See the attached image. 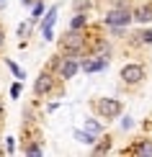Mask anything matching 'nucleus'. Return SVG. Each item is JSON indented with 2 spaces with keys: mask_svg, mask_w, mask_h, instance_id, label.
Returning <instances> with one entry per match:
<instances>
[{
  "mask_svg": "<svg viewBox=\"0 0 152 157\" xmlns=\"http://www.w3.org/2000/svg\"><path fill=\"white\" fill-rule=\"evenodd\" d=\"M85 36L83 31L77 29H67L64 31V36L59 39V47H62V57H72V59H77V57L85 52Z\"/></svg>",
  "mask_w": 152,
  "mask_h": 157,
  "instance_id": "f257e3e1",
  "label": "nucleus"
},
{
  "mask_svg": "<svg viewBox=\"0 0 152 157\" xmlns=\"http://www.w3.org/2000/svg\"><path fill=\"white\" fill-rule=\"evenodd\" d=\"M93 108L95 113L101 116V119H116V116H121V101H116V98H95L93 101Z\"/></svg>",
  "mask_w": 152,
  "mask_h": 157,
  "instance_id": "f03ea898",
  "label": "nucleus"
},
{
  "mask_svg": "<svg viewBox=\"0 0 152 157\" xmlns=\"http://www.w3.org/2000/svg\"><path fill=\"white\" fill-rule=\"evenodd\" d=\"M52 67L57 70V77L59 80H72V77L77 75V70H80V64L77 59H72V57H54V62H52Z\"/></svg>",
  "mask_w": 152,
  "mask_h": 157,
  "instance_id": "7ed1b4c3",
  "label": "nucleus"
},
{
  "mask_svg": "<svg viewBox=\"0 0 152 157\" xmlns=\"http://www.w3.org/2000/svg\"><path fill=\"white\" fill-rule=\"evenodd\" d=\"M103 21H106V26H127V23L134 21V13L129 8H111Z\"/></svg>",
  "mask_w": 152,
  "mask_h": 157,
  "instance_id": "20e7f679",
  "label": "nucleus"
},
{
  "mask_svg": "<svg viewBox=\"0 0 152 157\" xmlns=\"http://www.w3.org/2000/svg\"><path fill=\"white\" fill-rule=\"evenodd\" d=\"M144 67L142 64H124L121 67V80L127 82V85H139L142 80H144Z\"/></svg>",
  "mask_w": 152,
  "mask_h": 157,
  "instance_id": "39448f33",
  "label": "nucleus"
},
{
  "mask_svg": "<svg viewBox=\"0 0 152 157\" xmlns=\"http://www.w3.org/2000/svg\"><path fill=\"white\" fill-rule=\"evenodd\" d=\"M52 90H54V75H52V70H44L34 82V93L41 98V95H49Z\"/></svg>",
  "mask_w": 152,
  "mask_h": 157,
  "instance_id": "423d86ee",
  "label": "nucleus"
},
{
  "mask_svg": "<svg viewBox=\"0 0 152 157\" xmlns=\"http://www.w3.org/2000/svg\"><path fill=\"white\" fill-rule=\"evenodd\" d=\"M57 13H59V5H52L49 13L41 18V34H44V39H47V41H52V39H54L52 26H54V21H57Z\"/></svg>",
  "mask_w": 152,
  "mask_h": 157,
  "instance_id": "0eeeda50",
  "label": "nucleus"
},
{
  "mask_svg": "<svg viewBox=\"0 0 152 157\" xmlns=\"http://www.w3.org/2000/svg\"><path fill=\"white\" fill-rule=\"evenodd\" d=\"M106 67H108V59H103V57H93V54H90L88 57V59H83L80 62V70H83V72H101V70H106Z\"/></svg>",
  "mask_w": 152,
  "mask_h": 157,
  "instance_id": "6e6552de",
  "label": "nucleus"
},
{
  "mask_svg": "<svg viewBox=\"0 0 152 157\" xmlns=\"http://www.w3.org/2000/svg\"><path fill=\"white\" fill-rule=\"evenodd\" d=\"M134 21L137 23H150L152 21V3H142L139 8L134 10Z\"/></svg>",
  "mask_w": 152,
  "mask_h": 157,
  "instance_id": "1a4fd4ad",
  "label": "nucleus"
},
{
  "mask_svg": "<svg viewBox=\"0 0 152 157\" xmlns=\"http://www.w3.org/2000/svg\"><path fill=\"white\" fill-rule=\"evenodd\" d=\"M127 152H131V155H152V139H142V142H137V144H131Z\"/></svg>",
  "mask_w": 152,
  "mask_h": 157,
  "instance_id": "9d476101",
  "label": "nucleus"
},
{
  "mask_svg": "<svg viewBox=\"0 0 152 157\" xmlns=\"http://www.w3.org/2000/svg\"><path fill=\"white\" fill-rule=\"evenodd\" d=\"M85 26H88V16H85V13H75V18L70 21L67 29H77V31H83Z\"/></svg>",
  "mask_w": 152,
  "mask_h": 157,
  "instance_id": "9b49d317",
  "label": "nucleus"
},
{
  "mask_svg": "<svg viewBox=\"0 0 152 157\" xmlns=\"http://www.w3.org/2000/svg\"><path fill=\"white\" fill-rule=\"evenodd\" d=\"M75 139H77V142H83V144H90V147L95 144V134H90V132H80V129L75 132Z\"/></svg>",
  "mask_w": 152,
  "mask_h": 157,
  "instance_id": "f8f14e48",
  "label": "nucleus"
},
{
  "mask_svg": "<svg viewBox=\"0 0 152 157\" xmlns=\"http://www.w3.org/2000/svg\"><path fill=\"white\" fill-rule=\"evenodd\" d=\"M108 149H111V136H103V142H98V144H93V152H98V155L108 152Z\"/></svg>",
  "mask_w": 152,
  "mask_h": 157,
  "instance_id": "ddd939ff",
  "label": "nucleus"
},
{
  "mask_svg": "<svg viewBox=\"0 0 152 157\" xmlns=\"http://www.w3.org/2000/svg\"><path fill=\"white\" fill-rule=\"evenodd\" d=\"M23 152L26 155H44V147L39 144V142H29V144L23 147Z\"/></svg>",
  "mask_w": 152,
  "mask_h": 157,
  "instance_id": "4468645a",
  "label": "nucleus"
},
{
  "mask_svg": "<svg viewBox=\"0 0 152 157\" xmlns=\"http://www.w3.org/2000/svg\"><path fill=\"white\" fill-rule=\"evenodd\" d=\"M85 132H90V134H101L103 132V126H101V124H98V121H93V119H88V121H85Z\"/></svg>",
  "mask_w": 152,
  "mask_h": 157,
  "instance_id": "2eb2a0df",
  "label": "nucleus"
},
{
  "mask_svg": "<svg viewBox=\"0 0 152 157\" xmlns=\"http://www.w3.org/2000/svg\"><path fill=\"white\" fill-rule=\"evenodd\" d=\"M41 16H44V3H36L34 8H31V23H36Z\"/></svg>",
  "mask_w": 152,
  "mask_h": 157,
  "instance_id": "dca6fc26",
  "label": "nucleus"
},
{
  "mask_svg": "<svg viewBox=\"0 0 152 157\" xmlns=\"http://www.w3.org/2000/svg\"><path fill=\"white\" fill-rule=\"evenodd\" d=\"M72 8L77 13H85V10H90V0H72Z\"/></svg>",
  "mask_w": 152,
  "mask_h": 157,
  "instance_id": "f3484780",
  "label": "nucleus"
},
{
  "mask_svg": "<svg viewBox=\"0 0 152 157\" xmlns=\"http://www.w3.org/2000/svg\"><path fill=\"white\" fill-rule=\"evenodd\" d=\"M5 64H8V70H10V72H13V75H16V77H26V72H23V70H21V67H18V64H16V62H13V59H5Z\"/></svg>",
  "mask_w": 152,
  "mask_h": 157,
  "instance_id": "a211bd4d",
  "label": "nucleus"
},
{
  "mask_svg": "<svg viewBox=\"0 0 152 157\" xmlns=\"http://www.w3.org/2000/svg\"><path fill=\"white\" fill-rule=\"evenodd\" d=\"M137 36H139V41L142 44H152V31L147 29V31H142V34H137Z\"/></svg>",
  "mask_w": 152,
  "mask_h": 157,
  "instance_id": "6ab92c4d",
  "label": "nucleus"
},
{
  "mask_svg": "<svg viewBox=\"0 0 152 157\" xmlns=\"http://www.w3.org/2000/svg\"><path fill=\"white\" fill-rule=\"evenodd\" d=\"M10 95H13V98L21 95V82H13V85H10Z\"/></svg>",
  "mask_w": 152,
  "mask_h": 157,
  "instance_id": "aec40b11",
  "label": "nucleus"
},
{
  "mask_svg": "<svg viewBox=\"0 0 152 157\" xmlns=\"http://www.w3.org/2000/svg\"><path fill=\"white\" fill-rule=\"evenodd\" d=\"M26 31H31V23H21L18 26V36H26Z\"/></svg>",
  "mask_w": 152,
  "mask_h": 157,
  "instance_id": "412c9836",
  "label": "nucleus"
},
{
  "mask_svg": "<svg viewBox=\"0 0 152 157\" xmlns=\"http://www.w3.org/2000/svg\"><path fill=\"white\" fill-rule=\"evenodd\" d=\"M13 149H16V144H13V139L8 136V139H5V152H13Z\"/></svg>",
  "mask_w": 152,
  "mask_h": 157,
  "instance_id": "4be33fe9",
  "label": "nucleus"
},
{
  "mask_svg": "<svg viewBox=\"0 0 152 157\" xmlns=\"http://www.w3.org/2000/svg\"><path fill=\"white\" fill-rule=\"evenodd\" d=\"M21 3H23V5H26V8H34V5H36V3H39V0H21Z\"/></svg>",
  "mask_w": 152,
  "mask_h": 157,
  "instance_id": "5701e85b",
  "label": "nucleus"
},
{
  "mask_svg": "<svg viewBox=\"0 0 152 157\" xmlns=\"http://www.w3.org/2000/svg\"><path fill=\"white\" fill-rule=\"evenodd\" d=\"M3 44H5V34H3V29H0V49H3Z\"/></svg>",
  "mask_w": 152,
  "mask_h": 157,
  "instance_id": "b1692460",
  "label": "nucleus"
},
{
  "mask_svg": "<svg viewBox=\"0 0 152 157\" xmlns=\"http://www.w3.org/2000/svg\"><path fill=\"white\" fill-rule=\"evenodd\" d=\"M0 119H3V103H0Z\"/></svg>",
  "mask_w": 152,
  "mask_h": 157,
  "instance_id": "393cba45",
  "label": "nucleus"
}]
</instances>
